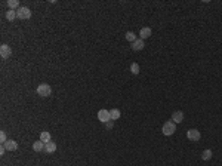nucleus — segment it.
<instances>
[{
    "label": "nucleus",
    "instance_id": "1",
    "mask_svg": "<svg viewBox=\"0 0 222 166\" xmlns=\"http://www.w3.org/2000/svg\"><path fill=\"white\" fill-rule=\"evenodd\" d=\"M175 131H176V123H173L172 120L166 122V123L163 125V128H162L163 135H166V136L173 135V134H175Z\"/></svg>",
    "mask_w": 222,
    "mask_h": 166
},
{
    "label": "nucleus",
    "instance_id": "2",
    "mask_svg": "<svg viewBox=\"0 0 222 166\" xmlns=\"http://www.w3.org/2000/svg\"><path fill=\"white\" fill-rule=\"evenodd\" d=\"M51 93H52V88L47 83H42V85L37 86V95L46 98V97H51Z\"/></svg>",
    "mask_w": 222,
    "mask_h": 166
},
{
    "label": "nucleus",
    "instance_id": "3",
    "mask_svg": "<svg viewBox=\"0 0 222 166\" xmlns=\"http://www.w3.org/2000/svg\"><path fill=\"white\" fill-rule=\"evenodd\" d=\"M16 18H19V19H28V18H31V10H30L27 6H21V8L16 10Z\"/></svg>",
    "mask_w": 222,
    "mask_h": 166
},
{
    "label": "nucleus",
    "instance_id": "4",
    "mask_svg": "<svg viewBox=\"0 0 222 166\" xmlns=\"http://www.w3.org/2000/svg\"><path fill=\"white\" fill-rule=\"evenodd\" d=\"M98 120L102 122V123H108L111 120V116H110V110H99L98 111Z\"/></svg>",
    "mask_w": 222,
    "mask_h": 166
},
{
    "label": "nucleus",
    "instance_id": "5",
    "mask_svg": "<svg viewBox=\"0 0 222 166\" xmlns=\"http://www.w3.org/2000/svg\"><path fill=\"white\" fill-rule=\"evenodd\" d=\"M187 138L194 143V141H199L200 138H201V134L199 132V129H190V131L187 132Z\"/></svg>",
    "mask_w": 222,
    "mask_h": 166
},
{
    "label": "nucleus",
    "instance_id": "6",
    "mask_svg": "<svg viewBox=\"0 0 222 166\" xmlns=\"http://www.w3.org/2000/svg\"><path fill=\"white\" fill-rule=\"evenodd\" d=\"M12 55V49L9 48V45H2L0 46V56L3 58V60H6Z\"/></svg>",
    "mask_w": 222,
    "mask_h": 166
},
{
    "label": "nucleus",
    "instance_id": "7",
    "mask_svg": "<svg viewBox=\"0 0 222 166\" xmlns=\"http://www.w3.org/2000/svg\"><path fill=\"white\" fill-rule=\"evenodd\" d=\"M144 48H145V43H144L142 39H136V40L132 43V49L133 51H136V52H138V51H142Z\"/></svg>",
    "mask_w": 222,
    "mask_h": 166
},
{
    "label": "nucleus",
    "instance_id": "8",
    "mask_svg": "<svg viewBox=\"0 0 222 166\" xmlns=\"http://www.w3.org/2000/svg\"><path fill=\"white\" fill-rule=\"evenodd\" d=\"M3 145L6 147L7 151H15L16 148H18V143H16V141H14V139H7Z\"/></svg>",
    "mask_w": 222,
    "mask_h": 166
},
{
    "label": "nucleus",
    "instance_id": "9",
    "mask_svg": "<svg viewBox=\"0 0 222 166\" xmlns=\"http://www.w3.org/2000/svg\"><path fill=\"white\" fill-rule=\"evenodd\" d=\"M148 37H151V28H150V27H144V28H141L139 39L145 40V39H148Z\"/></svg>",
    "mask_w": 222,
    "mask_h": 166
},
{
    "label": "nucleus",
    "instance_id": "10",
    "mask_svg": "<svg viewBox=\"0 0 222 166\" xmlns=\"http://www.w3.org/2000/svg\"><path fill=\"white\" fill-rule=\"evenodd\" d=\"M182 120H184V113H182V111H173V114H172V122H173V123H181Z\"/></svg>",
    "mask_w": 222,
    "mask_h": 166
},
{
    "label": "nucleus",
    "instance_id": "11",
    "mask_svg": "<svg viewBox=\"0 0 222 166\" xmlns=\"http://www.w3.org/2000/svg\"><path fill=\"white\" fill-rule=\"evenodd\" d=\"M44 151H46L47 154H52V153H55V151H56V144L52 143V141L46 143V144H44Z\"/></svg>",
    "mask_w": 222,
    "mask_h": 166
},
{
    "label": "nucleus",
    "instance_id": "12",
    "mask_svg": "<svg viewBox=\"0 0 222 166\" xmlns=\"http://www.w3.org/2000/svg\"><path fill=\"white\" fill-rule=\"evenodd\" d=\"M33 150L37 151V153H39V151H43L44 150V143L43 141H40V139L36 141V143H33Z\"/></svg>",
    "mask_w": 222,
    "mask_h": 166
},
{
    "label": "nucleus",
    "instance_id": "13",
    "mask_svg": "<svg viewBox=\"0 0 222 166\" xmlns=\"http://www.w3.org/2000/svg\"><path fill=\"white\" fill-rule=\"evenodd\" d=\"M110 116H111V120L116 122L117 119H120L121 113H120V110H118V108H113V110H110Z\"/></svg>",
    "mask_w": 222,
    "mask_h": 166
},
{
    "label": "nucleus",
    "instance_id": "14",
    "mask_svg": "<svg viewBox=\"0 0 222 166\" xmlns=\"http://www.w3.org/2000/svg\"><path fill=\"white\" fill-rule=\"evenodd\" d=\"M7 6H9V9H12V10H18L19 9V2L18 0H7Z\"/></svg>",
    "mask_w": 222,
    "mask_h": 166
},
{
    "label": "nucleus",
    "instance_id": "15",
    "mask_svg": "<svg viewBox=\"0 0 222 166\" xmlns=\"http://www.w3.org/2000/svg\"><path fill=\"white\" fill-rule=\"evenodd\" d=\"M40 141H43L44 144L49 143V141H51V134H49L47 131H43V132L40 134Z\"/></svg>",
    "mask_w": 222,
    "mask_h": 166
},
{
    "label": "nucleus",
    "instance_id": "16",
    "mask_svg": "<svg viewBox=\"0 0 222 166\" xmlns=\"http://www.w3.org/2000/svg\"><path fill=\"white\" fill-rule=\"evenodd\" d=\"M5 16H6L7 21H14L15 18H16V10H12V9H9L6 14H5Z\"/></svg>",
    "mask_w": 222,
    "mask_h": 166
},
{
    "label": "nucleus",
    "instance_id": "17",
    "mask_svg": "<svg viewBox=\"0 0 222 166\" xmlns=\"http://www.w3.org/2000/svg\"><path fill=\"white\" fill-rule=\"evenodd\" d=\"M139 64L138 62H132V65H130V71H132V74H139Z\"/></svg>",
    "mask_w": 222,
    "mask_h": 166
},
{
    "label": "nucleus",
    "instance_id": "18",
    "mask_svg": "<svg viewBox=\"0 0 222 166\" xmlns=\"http://www.w3.org/2000/svg\"><path fill=\"white\" fill-rule=\"evenodd\" d=\"M201 159H203V160H210V159H212V150L207 148V150L203 151V153H201Z\"/></svg>",
    "mask_w": 222,
    "mask_h": 166
},
{
    "label": "nucleus",
    "instance_id": "19",
    "mask_svg": "<svg viewBox=\"0 0 222 166\" xmlns=\"http://www.w3.org/2000/svg\"><path fill=\"white\" fill-rule=\"evenodd\" d=\"M136 34H135V33H132V31H127V33H126V40H127V42H135V40H136Z\"/></svg>",
    "mask_w": 222,
    "mask_h": 166
},
{
    "label": "nucleus",
    "instance_id": "20",
    "mask_svg": "<svg viewBox=\"0 0 222 166\" xmlns=\"http://www.w3.org/2000/svg\"><path fill=\"white\" fill-rule=\"evenodd\" d=\"M7 141V138H6V132H5V131H2V132H0V143L2 144H5Z\"/></svg>",
    "mask_w": 222,
    "mask_h": 166
},
{
    "label": "nucleus",
    "instance_id": "21",
    "mask_svg": "<svg viewBox=\"0 0 222 166\" xmlns=\"http://www.w3.org/2000/svg\"><path fill=\"white\" fill-rule=\"evenodd\" d=\"M5 151H6V147H5V145L2 144V147H0V154L3 156V154H5Z\"/></svg>",
    "mask_w": 222,
    "mask_h": 166
},
{
    "label": "nucleus",
    "instance_id": "22",
    "mask_svg": "<svg viewBox=\"0 0 222 166\" xmlns=\"http://www.w3.org/2000/svg\"><path fill=\"white\" fill-rule=\"evenodd\" d=\"M105 125H107V129H113V125H114V123H113V120H110L108 123H105Z\"/></svg>",
    "mask_w": 222,
    "mask_h": 166
}]
</instances>
